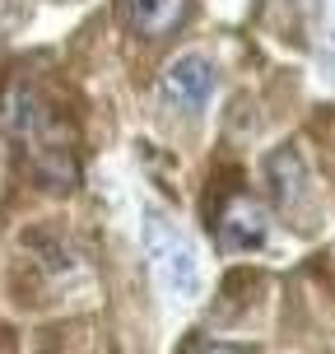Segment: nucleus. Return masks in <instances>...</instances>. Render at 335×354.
<instances>
[{"instance_id":"1","label":"nucleus","mask_w":335,"mask_h":354,"mask_svg":"<svg viewBox=\"0 0 335 354\" xmlns=\"http://www.w3.org/2000/svg\"><path fill=\"white\" fill-rule=\"evenodd\" d=\"M144 252H149V266L159 270V280L173 289L177 299H191L195 284H200L195 252H191V243L182 238V229H177V224H168L159 210L144 214Z\"/></svg>"},{"instance_id":"2","label":"nucleus","mask_w":335,"mask_h":354,"mask_svg":"<svg viewBox=\"0 0 335 354\" xmlns=\"http://www.w3.org/2000/svg\"><path fill=\"white\" fill-rule=\"evenodd\" d=\"M214 88V66L205 56H177L163 71V103L173 112H200Z\"/></svg>"},{"instance_id":"3","label":"nucleus","mask_w":335,"mask_h":354,"mask_svg":"<svg viewBox=\"0 0 335 354\" xmlns=\"http://www.w3.org/2000/svg\"><path fill=\"white\" fill-rule=\"evenodd\" d=\"M265 233H270V219L251 196H233L219 214V248L224 252H261Z\"/></svg>"},{"instance_id":"4","label":"nucleus","mask_w":335,"mask_h":354,"mask_svg":"<svg viewBox=\"0 0 335 354\" xmlns=\"http://www.w3.org/2000/svg\"><path fill=\"white\" fill-rule=\"evenodd\" d=\"M265 182H270V196H275V205H280L284 214H294L307 201V168H303L298 149L294 145H280L275 154H270V163H265Z\"/></svg>"},{"instance_id":"5","label":"nucleus","mask_w":335,"mask_h":354,"mask_svg":"<svg viewBox=\"0 0 335 354\" xmlns=\"http://www.w3.org/2000/svg\"><path fill=\"white\" fill-rule=\"evenodd\" d=\"M131 5V19L140 24V28H154L163 19V10H168V0H126Z\"/></svg>"},{"instance_id":"6","label":"nucleus","mask_w":335,"mask_h":354,"mask_svg":"<svg viewBox=\"0 0 335 354\" xmlns=\"http://www.w3.org/2000/svg\"><path fill=\"white\" fill-rule=\"evenodd\" d=\"M200 354H251L247 345H200Z\"/></svg>"},{"instance_id":"7","label":"nucleus","mask_w":335,"mask_h":354,"mask_svg":"<svg viewBox=\"0 0 335 354\" xmlns=\"http://www.w3.org/2000/svg\"><path fill=\"white\" fill-rule=\"evenodd\" d=\"M19 15V0H0V24H10Z\"/></svg>"}]
</instances>
